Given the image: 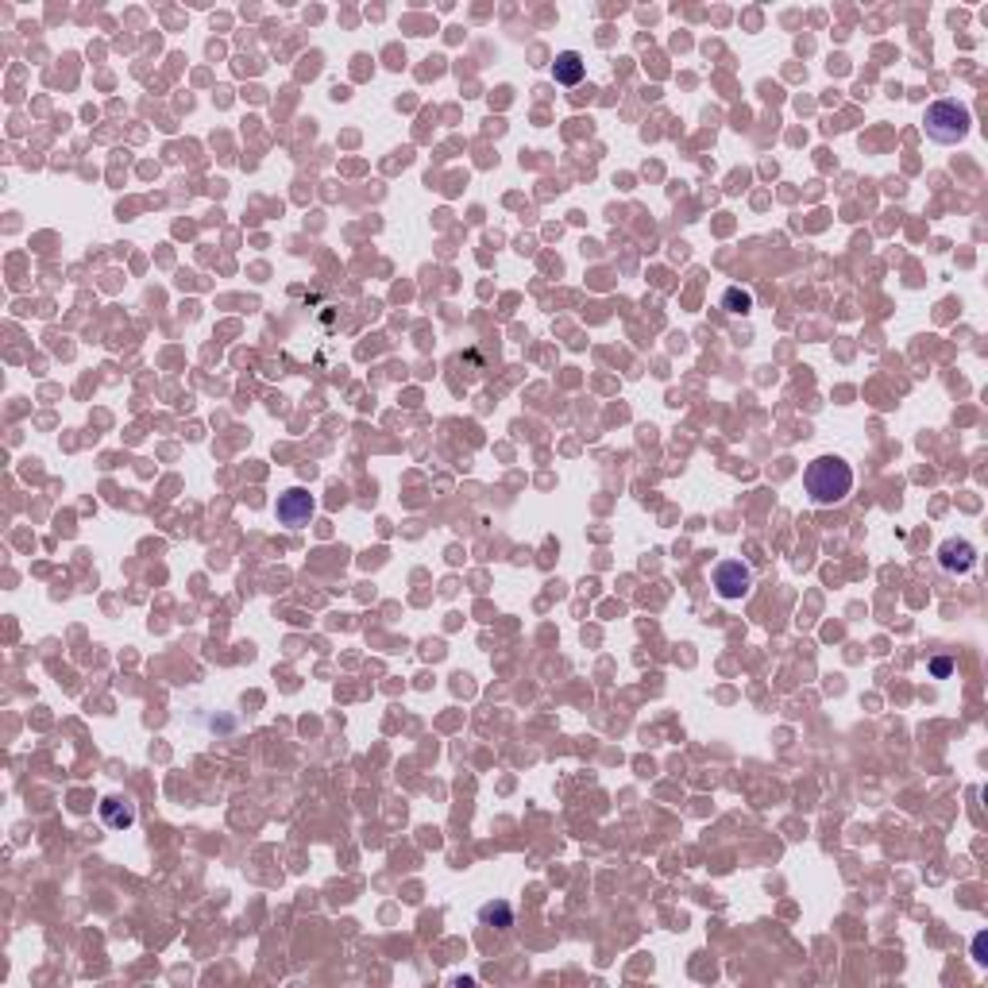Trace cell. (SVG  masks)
Segmentation results:
<instances>
[{"label":"cell","mask_w":988,"mask_h":988,"mask_svg":"<svg viewBox=\"0 0 988 988\" xmlns=\"http://www.w3.org/2000/svg\"><path fill=\"white\" fill-rule=\"evenodd\" d=\"M807 494L815 506H838L845 494L853 491V468L838 456H818L803 475Z\"/></svg>","instance_id":"cell-1"},{"label":"cell","mask_w":988,"mask_h":988,"mask_svg":"<svg viewBox=\"0 0 988 988\" xmlns=\"http://www.w3.org/2000/svg\"><path fill=\"white\" fill-rule=\"evenodd\" d=\"M927 136L934 139V144H946V147H954L961 144V139L969 136V127H973V117H969V109L961 105V101H934V105L927 109Z\"/></svg>","instance_id":"cell-2"},{"label":"cell","mask_w":988,"mask_h":988,"mask_svg":"<svg viewBox=\"0 0 988 988\" xmlns=\"http://www.w3.org/2000/svg\"><path fill=\"white\" fill-rule=\"evenodd\" d=\"M749 587H753V568H749V564H741V560H722V564L714 568V591H718V599H726V602L746 599Z\"/></svg>","instance_id":"cell-3"},{"label":"cell","mask_w":988,"mask_h":988,"mask_svg":"<svg viewBox=\"0 0 988 988\" xmlns=\"http://www.w3.org/2000/svg\"><path fill=\"white\" fill-rule=\"evenodd\" d=\"M275 514H278L282 525H290V529H302V525H310V518H313V494L302 491V486H293V491H286V494L278 498Z\"/></svg>","instance_id":"cell-4"},{"label":"cell","mask_w":988,"mask_h":988,"mask_svg":"<svg viewBox=\"0 0 988 988\" xmlns=\"http://www.w3.org/2000/svg\"><path fill=\"white\" fill-rule=\"evenodd\" d=\"M939 564L949 572V575H966L973 564H977V553H973L969 541H946L939 548Z\"/></svg>","instance_id":"cell-5"},{"label":"cell","mask_w":988,"mask_h":988,"mask_svg":"<svg viewBox=\"0 0 988 988\" xmlns=\"http://www.w3.org/2000/svg\"><path fill=\"white\" fill-rule=\"evenodd\" d=\"M583 74H587V66H583V55H580V50H560L556 62H553V78H556L560 85H580Z\"/></svg>","instance_id":"cell-6"},{"label":"cell","mask_w":988,"mask_h":988,"mask_svg":"<svg viewBox=\"0 0 988 988\" xmlns=\"http://www.w3.org/2000/svg\"><path fill=\"white\" fill-rule=\"evenodd\" d=\"M101 818H105L112 830H124V826L136 823V811L127 803H120V800H105V803H101Z\"/></svg>","instance_id":"cell-7"},{"label":"cell","mask_w":988,"mask_h":988,"mask_svg":"<svg viewBox=\"0 0 988 988\" xmlns=\"http://www.w3.org/2000/svg\"><path fill=\"white\" fill-rule=\"evenodd\" d=\"M722 310H726V313H749V310H753V293L741 290V286H730V290L722 293Z\"/></svg>","instance_id":"cell-8"},{"label":"cell","mask_w":988,"mask_h":988,"mask_svg":"<svg viewBox=\"0 0 988 988\" xmlns=\"http://www.w3.org/2000/svg\"><path fill=\"white\" fill-rule=\"evenodd\" d=\"M479 915H483V922H491V919L498 915V922H503V927H510V907H506V904H486Z\"/></svg>","instance_id":"cell-9"},{"label":"cell","mask_w":988,"mask_h":988,"mask_svg":"<svg viewBox=\"0 0 988 988\" xmlns=\"http://www.w3.org/2000/svg\"><path fill=\"white\" fill-rule=\"evenodd\" d=\"M973 954H977V961H988V957H984V934H977V942H973Z\"/></svg>","instance_id":"cell-10"}]
</instances>
